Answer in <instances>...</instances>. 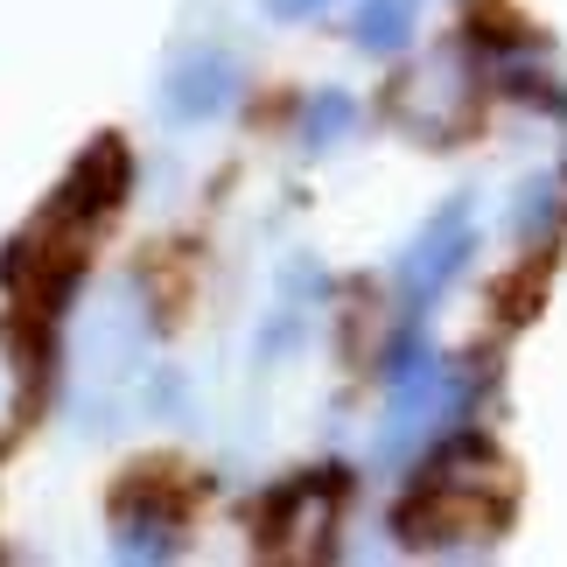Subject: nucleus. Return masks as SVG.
Returning <instances> with one entry per match:
<instances>
[{"label": "nucleus", "instance_id": "9d476101", "mask_svg": "<svg viewBox=\"0 0 567 567\" xmlns=\"http://www.w3.org/2000/svg\"><path fill=\"white\" fill-rule=\"evenodd\" d=\"M358 120H364L358 99L343 92V84H322V92L301 99V147H309V155H330L337 141H351Z\"/></svg>", "mask_w": 567, "mask_h": 567}, {"label": "nucleus", "instance_id": "6e6552de", "mask_svg": "<svg viewBox=\"0 0 567 567\" xmlns=\"http://www.w3.org/2000/svg\"><path fill=\"white\" fill-rule=\"evenodd\" d=\"M449 99H463V105H470L463 84H449V56H442V63H427V71H413V78L392 84V120H400L406 134H421V141H434V147H449V134L463 126V113H449Z\"/></svg>", "mask_w": 567, "mask_h": 567}, {"label": "nucleus", "instance_id": "0eeeda50", "mask_svg": "<svg viewBox=\"0 0 567 567\" xmlns=\"http://www.w3.org/2000/svg\"><path fill=\"white\" fill-rule=\"evenodd\" d=\"M42 372H50V337H42V322H29V309H21V316L0 322V449L29 427Z\"/></svg>", "mask_w": 567, "mask_h": 567}, {"label": "nucleus", "instance_id": "20e7f679", "mask_svg": "<svg viewBox=\"0 0 567 567\" xmlns=\"http://www.w3.org/2000/svg\"><path fill=\"white\" fill-rule=\"evenodd\" d=\"M470 252H476V217H470V196H449L442 210L421 225V238L406 246V259H400V309H406V322H421L434 301L449 295V280L470 267Z\"/></svg>", "mask_w": 567, "mask_h": 567}, {"label": "nucleus", "instance_id": "f03ea898", "mask_svg": "<svg viewBox=\"0 0 567 567\" xmlns=\"http://www.w3.org/2000/svg\"><path fill=\"white\" fill-rule=\"evenodd\" d=\"M512 518V470L491 449L455 442L427 463L421 491L400 512L406 547H449V539H491Z\"/></svg>", "mask_w": 567, "mask_h": 567}, {"label": "nucleus", "instance_id": "9b49d317", "mask_svg": "<svg viewBox=\"0 0 567 567\" xmlns=\"http://www.w3.org/2000/svg\"><path fill=\"white\" fill-rule=\"evenodd\" d=\"M322 8H330V0H259V14H267V21H309Z\"/></svg>", "mask_w": 567, "mask_h": 567}, {"label": "nucleus", "instance_id": "423d86ee", "mask_svg": "<svg viewBox=\"0 0 567 567\" xmlns=\"http://www.w3.org/2000/svg\"><path fill=\"white\" fill-rule=\"evenodd\" d=\"M113 554L120 560H176L183 554V491H162L134 470L113 497Z\"/></svg>", "mask_w": 567, "mask_h": 567}, {"label": "nucleus", "instance_id": "7ed1b4c3", "mask_svg": "<svg viewBox=\"0 0 567 567\" xmlns=\"http://www.w3.org/2000/svg\"><path fill=\"white\" fill-rule=\"evenodd\" d=\"M343 470H301L288 484L259 491L252 497V554L267 560H322L330 554V533H337V512H343Z\"/></svg>", "mask_w": 567, "mask_h": 567}, {"label": "nucleus", "instance_id": "1a4fd4ad", "mask_svg": "<svg viewBox=\"0 0 567 567\" xmlns=\"http://www.w3.org/2000/svg\"><path fill=\"white\" fill-rule=\"evenodd\" d=\"M413 29H421V0H358V21H351V42L364 56H400Z\"/></svg>", "mask_w": 567, "mask_h": 567}, {"label": "nucleus", "instance_id": "39448f33", "mask_svg": "<svg viewBox=\"0 0 567 567\" xmlns=\"http://www.w3.org/2000/svg\"><path fill=\"white\" fill-rule=\"evenodd\" d=\"M238 84H246V71H238V56L225 42H196V50H183L162 71V120L168 126H210L217 113L238 105Z\"/></svg>", "mask_w": 567, "mask_h": 567}, {"label": "nucleus", "instance_id": "f257e3e1", "mask_svg": "<svg viewBox=\"0 0 567 567\" xmlns=\"http://www.w3.org/2000/svg\"><path fill=\"white\" fill-rule=\"evenodd\" d=\"M126 183H134V155H126V141L120 134H99L71 162V176L56 183V196L29 217V231L8 246L0 280H8V288H29L35 301H50V309H56V301L78 288V274H84V238L120 210Z\"/></svg>", "mask_w": 567, "mask_h": 567}]
</instances>
